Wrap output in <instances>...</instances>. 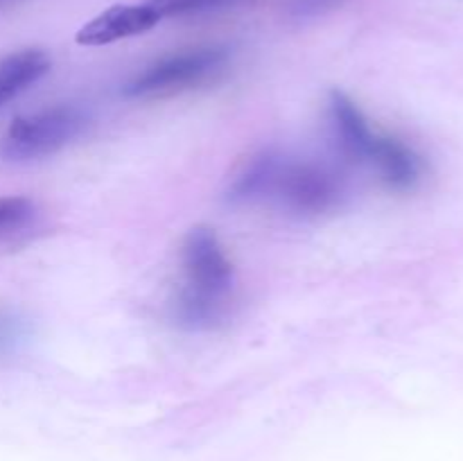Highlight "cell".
Wrapping results in <instances>:
<instances>
[{"label":"cell","mask_w":463,"mask_h":461,"mask_svg":"<svg viewBox=\"0 0 463 461\" xmlns=\"http://www.w3.org/2000/svg\"><path fill=\"white\" fill-rule=\"evenodd\" d=\"M342 3H346V0H292L289 3V14L294 18H315L339 7Z\"/></svg>","instance_id":"obj_12"},{"label":"cell","mask_w":463,"mask_h":461,"mask_svg":"<svg viewBox=\"0 0 463 461\" xmlns=\"http://www.w3.org/2000/svg\"><path fill=\"white\" fill-rule=\"evenodd\" d=\"M184 285L172 306L176 324L184 328H211L229 312L233 292V262L224 244L208 226H194L181 247Z\"/></svg>","instance_id":"obj_1"},{"label":"cell","mask_w":463,"mask_h":461,"mask_svg":"<svg viewBox=\"0 0 463 461\" xmlns=\"http://www.w3.org/2000/svg\"><path fill=\"white\" fill-rule=\"evenodd\" d=\"M235 3H240V0H206V12H215V9L229 7Z\"/></svg>","instance_id":"obj_13"},{"label":"cell","mask_w":463,"mask_h":461,"mask_svg":"<svg viewBox=\"0 0 463 461\" xmlns=\"http://www.w3.org/2000/svg\"><path fill=\"white\" fill-rule=\"evenodd\" d=\"M265 199L298 215H324L342 203L344 183L330 167L279 156Z\"/></svg>","instance_id":"obj_4"},{"label":"cell","mask_w":463,"mask_h":461,"mask_svg":"<svg viewBox=\"0 0 463 461\" xmlns=\"http://www.w3.org/2000/svg\"><path fill=\"white\" fill-rule=\"evenodd\" d=\"M229 66V50L222 45L181 50L149 63L143 72L127 81V98H170L215 81Z\"/></svg>","instance_id":"obj_2"},{"label":"cell","mask_w":463,"mask_h":461,"mask_svg":"<svg viewBox=\"0 0 463 461\" xmlns=\"http://www.w3.org/2000/svg\"><path fill=\"white\" fill-rule=\"evenodd\" d=\"M163 18L149 7L147 3L143 5H113V7L104 9L95 18H90L86 25L80 27L75 41L80 45H109L116 41L131 39L149 32L156 27Z\"/></svg>","instance_id":"obj_5"},{"label":"cell","mask_w":463,"mask_h":461,"mask_svg":"<svg viewBox=\"0 0 463 461\" xmlns=\"http://www.w3.org/2000/svg\"><path fill=\"white\" fill-rule=\"evenodd\" d=\"M50 71V57L39 48H27L0 59V107L16 98Z\"/></svg>","instance_id":"obj_8"},{"label":"cell","mask_w":463,"mask_h":461,"mask_svg":"<svg viewBox=\"0 0 463 461\" xmlns=\"http://www.w3.org/2000/svg\"><path fill=\"white\" fill-rule=\"evenodd\" d=\"M36 217V203L30 197L9 194L0 197V238L27 229Z\"/></svg>","instance_id":"obj_9"},{"label":"cell","mask_w":463,"mask_h":461,"mask_svg":"<svg viewBox=\"0 0 463 461\" xmlns=\"http://www.w3.org/2000/svg\"><path fill=\"white\" fill-rule=\"evenodd\" d=\"M147 5L161 18L206 12V0H147Z\"/></svg>","instance_id":"obj_11"},{"label":"cell","mask_w":463,"mask_h":461,"mask_svg":"<svg viewBox=\"0 0 463 461\" xmlns=\"http://www.w3.org/2000/svg\"><path fill=\"white\" fill-rule=\"evenodd\" d=\"M86 113L72 104H54L21 116L0 140V156L7 161H34L71 145L86 127Z\"/></svg>","instance_id":"obj_3"},{"label":"cell","mask_w":463,"mask_h":461,"mask_svg":"<svg viewBox=\"0 0 463 461\" xmlns=\"http://www.w3.org/2000/svg\"><path fill=\"white\" fill-rule=\"evenodd\" d=\"M328 118L342 152L353 161H364L375 131L355 99L344 90H333L328 98Z\"/></svg>","instance_id":"obj_7"},{"label":"cell","mask_w":463,"mask_h":461,"mask_svg":"<svg viewBox=\"0 0 463 461\" xmlns=\"http://www.w3.org/2000/svg\"><path fill=\"white\" fill-rule=\"evenodd\" d=\"M3 3H7V0H0V5H3Z\"/></svg>","instance_id":"obj_14"},{"label":"cell","mask_w":463,"mask_h":461,"mask_svg":"<svg viewBox=\"0 0 463 461\" xmlns=\"http://www.w3.org/2000/svg\"><path fill=\"white\" fill-rule=\"evenodd\" d=\"M25 337V324L14 312L0 310V355L12 353Z\"/></svg>","instance_id":"obj_10"},{"label":"cell","mask_w":463,"mask_h":461,"mask_svg":"<svg viewBox=\"0 0 463 461\" xmlns=\"http://www.w3.org/2000/svg\"><path fill=\"white\" fill-rule=\"evenodd\" d=\"M366 163L378 170L384 183L393 190H414L425 176V161L414 147L396 136L375 131L371 147L366 152Z\"/></svg>","instance_id":"obj_6"}]
</instances>
